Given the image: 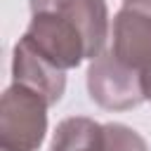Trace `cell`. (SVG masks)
I'll return each mask as SVG.
<instances>
[{
	"instance_id": "obj_1",
	"label": "cell",
	"mask_w": 151,
	"mask_h": 151,
	"mask_svg": "<svg viewBox=\"0 0 151 151\" xmlns=\"http://www.w3.org/2000/svg\"><path fill=\"white\" fill-rule=\"evenodd\" d=\"M47 109L38 92L12 83L0 99V149L38 151L47 134Z\"/></svg>"
},
{
	"instance_id": "obj_2",
	"label": "cell",
	"mask_w": 151,
	"mask_h": 151,
	"mask_svg": "<svg viewBox=\"0 0 151 151\" xmlns=\"http://www.w3.org/2000/svg\"><path fill=\"white\" fill-rule=\"evenodd\" d=\"M21 40L59 71L78 68L85 59L92 61L83 31L54 12H31V21Z\"/></svg>"
},
{
	"instance_id": "obj_5",
	"label": "cell",
	"mask_w": 151,
	"mask_h": 151,
	"mask_svg": "<svg viewBox=\"0 0 151 151\" xmlns=\"http://www.w3.org/2000/svg\"><path fill=\"white\" fill-rule=\"evenodd\" d=\"M111 52L139 71L151 61V0H123L111 24Z\"/></svg>"
},
{
	"instance_id": "obj_4",
	"label": "cell",
	"mask_w": 151,
	"mask_h": 151,
	"mask_svg": "<svg viewBox=\"0 0 151 151\" xmlns=\"http://www.w3.org/2000/svg\"><path fill=\"white\" fill-rule=\"evenodd\" d=\"M90 99L106 111H130L146 101L142 71L123 64L111 50H104L87 66Z\"/></svg>"
},
{
	"instance_id": "obj_7",
	"label": "cell",
	"mask_w": 151,
	"mask_h": 151,
	"mask_svg": "<svg viewBox=\"0 0 151 151\" xmlns=\"http://www.w3.org/2000/svg\"><path fill=\"white\" fill-rule=\"evenodd\" d=\"M12 80L38 92L50 106H54L66 90V71H59L35 50H31L21 38L12 52Z\"/></svg>"
},
{
	"instance_id": "obj_6",
	"label": "cell",
	"mask_w": 151,
	"mask_h": 151,
	"mask_svg": "<svg viewBox=\"0 0 151 151\" xmlns=\"http://www.w3.org/2000/svg\"><path fill=\"white\" fill-rule=\"evenodd\" d=\"M31 12H54L76 24L92 52V59L104 52L109 40V7L106 0H28Z\"/></svg>"
},
{
	"instance_id": "obj_3",
	"label": "cell",
	"mask_w": 151,
	"mask_h": 151,
	"mask_svg": "<svg viewBox=\"0 0 151 151\" xmlns=\"http://www.w3.org/2000/svg\"><path fill=\"white\" fill-rule=\"evenodd\" d=\"M50 151H149V144L130 125L71 116L57 125Z\"/></svg>"
},
{
	"instance_id": "obj_8",
	"label": "cell",
	"mask_w": 151,
	"mask_h": 151,
	"mask_svg": "<svg viewBox=\"0 0 151 151\" xmlns=\"http://www.w3.org/2000/svg\"><path fill=\"white\" fill-rule=\"evenodd\" d=\"M142 87H144V97H146V101H151V61L142 68Z\"/></svg>"
}]
</instances>
